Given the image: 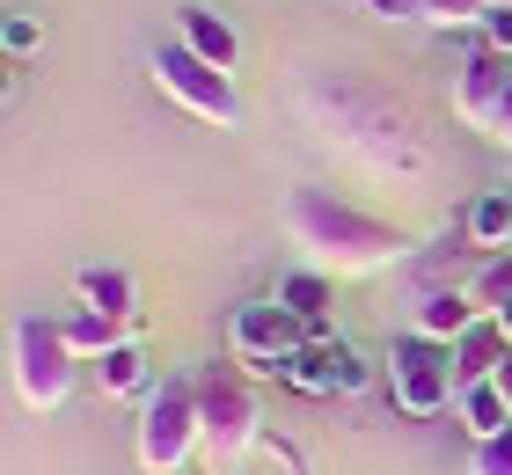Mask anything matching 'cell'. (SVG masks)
<instances>
[{"label":"cell","instance_id":"obj_1","mask_svg":"<svg viewBox=\"0 0 512 475\" xmlns=\"http://www.w3.org/2000/svg\"><path fill=\"white\" fill-rule=\"evenodd\" d=\"M286 234H293V249L308 256L315 271H330V278L381 271V264H395V256L410 249L403 227H388L381 212L337 198V190H322V183H300L286 198Z\"/></svg>","mask_w":512,"mask_h":475},{"label":"cell","instance_id":"obj_2","mask_svg":"<svg viewBox=\"0 0 512 475\" xmlns=\"http://www.w3.org/2000/svg\"><path fill=\"white\" fill-rule=\"evenodd\" d=\"M198 424H205V439H198V454L213 461V468H235L256 439H264V402H256V373L227 351V359L213 366H198Z\"/></svg>","mask_w":512,"mask_h":475},{"label":"cell","instance_id":"obj_3","mask_svg":"<svg viewBox=\"0 0 512 475\" xmlns=\"http://www.w3.org/2000/svg\"><path fill=\"white\" fill-rule=\"evenodd\" d=\"M381 388H388V402H395L403 417H439V410H454V395H461V380H454V344L425 337V329H403V337L388 344V359H381Z\"/></svg>","mask_w":512,"mask_h":475},{"label":"cell","instance_id":"obj_4","mask_svg":"<svg viewBox=\"0 0 512 475\" xmlns=\"http://www.w3.org/2000/svg\"><path fill=\"white\" fill-rule=\"evenodd\" d=\"M205 424H198V380H154V395L139 402V432H132V454L147 475H176L183 461L198 454Z\"/></svg>","mask_w":512,"mask_h":475},{"label":"cell","instance_id":"obj_5","mask_svg":"<svg viewBox=\"0 0 512 475\" xmlns=\"http://www.w3.org/2000/svg\"><path fill=\"white\" fill-rule=\"evenodd\" d=\"M81 366L88 359L66 344L59 315H22L15 322V395L30 402V410H59V402L74 395Z\"/></svg>","mask_w":512,"mask_h":475},{"label":"cell","instance_id":"obj_6","mask_svg":"<svg viewBox=\"0 0 512 475\" xmlns=\"http://www.w3.org/2000/svg\"><path fill=\"white\" fill-rule=\"evenodd\" d=\"M300 344H308V322H300L293 307H278V300H242L235 315H227V351L264 380H286V359Z\"/></svg>","mask_w":512,"mask_h":475},{"label":"cell","instance_id":"obj_7","mask_svg":"<svg viewBox=\"0 0 512 475\" xmlns=\"http://www.w3.org/2000/svg\"><path fill=\"white\" fill-rule=\"evenodd\" d=\"M154 81H161V95H176L191 117H205V125H235V117H242L235 74H220L213 59H198L191 44H176V37L154 52Z\"/></svg>","mask_w":512,"mask_h":475},{"label":"cell","instance_id":"obj_8","mask_svg":"<svg viewBox=\"0 0 512 475\" xmlns=\"http://www.w3.org/2000/svg\"><path fill=\"white\" fill-rule=\"evenodd\" d=\"M286 380H293L300 395H359L374 373H366V359H359L344 337H308V344L286 359Z\"/></svg>","mask_w":512,"mask_h":475},{"label":"cell","instance_id":"obj_9","mask_svg":"<svg viewBox=\"0 0 512 475\" xmlns=\"http://www.w3.org/2000/svg\"><path fill=\"white\" fill-rule=\"evenodd\" d=\"M505 88H512V59L491 52V44H476L469 59H461V74H454V110L469 117L476 132H491V117L505 103Z\"/></svg>","mask_w":512,"mask_h":475},{"label":"cell","instance_id":"obj_10","mask_svg":"<svg viewBox=\"0 0 512 475\" xmlns=\"http://www.w3.org/2000/svg\"><path fill=\"white\" fill-rule=\"evenodd\" d=\"M176 44H191V52H198V59H213L220 74H235V59H242L235 22L213 15V8H183V15H176Z\"/></svg>","mask_w":512,"mask_h":475},{"label":"cell","instance_id":"obj_11","mask_svg":"<svg viewBox=\"0 0 512 475\" xmlns=\"http://www.w3.org/2000/svg\"><path fill=\"white\" fill-rule=\"evenodd\" d=\"M59 329H66V344L81 351V359H103V351H118L125 337H139V322H125V315H103V307H88V300H74L59 315Z\"/></svg>","mask_w":512,"mask_h":475},{"label":"cell","instance_id":"obj_12","mask_svg":"<svg viewBox=\"0 0 512 475\" xmlns=\"http://www.w3.org/2000/svg\"><path fill=\"white\" fill-rule=\"evenodd\" d=\"M505 329L491 322V315H476L469 329H461V337H454V380H461V388H476V380H491L498 366H505Z\"/></svg>","mask_w":512,"mask_h":475},{"label":"cell","instance_id":"obj_13","mask_svg":"<svg viewBox=\"0 0 512 475\" xmlns=\"http://www.w3.org/2000/svg\"><path fill=\"white\" fill-rule=\"evenodd\" d=\"M278 307H293L300 322H308V337H330V300H337V285H330V271H293V278H278V293H271Z\"/></svg>","mask_w":512,"mask_h":475},{"label":"cell","instance_id":"obj_14","mask_svg":"<svg viewBox=\"0 0 512 475\" xmlns=\"http://www.w3.org/2000/svg\"><path fill=\"white\" fill-rule=\"evenodd\" d=\"M88 366H96V388H103V395H125V402H147V395H154V373H147L139 337H125L118 351H103V359H88Z\"/></svg>","mask_w":512,"mask_h":475},{"label":"cell","instance_id":"obj_15","mask_svg":"<svg viewBox=\"0 0 512 475\" xmlns=\"http://www.w3.org/2000/svg\"><path fill=\"white\" fill-rule=\"evenodd\" d=\"M469 322H476V300L461 293V285H425V300H417V322H410V329H425V337L454 344Z\"/></svg>","mask_w":512,"mask_h":475},{"label":"cell","instance_id":"obj_16","mask_svg":"<svg viewBox=\"0 0 512 475\" xmlns=\"http://www.w3.org/2000/svg\"><path fill=\"white\" fill-rule=\"evenodd\" d=\"M454 424L469 439H498V432H512V402L498 395V380H476V388H461L454 395Z\"/></svg>","mask_w":512,"mask_h":475},{"label":"cell","instance_id":"obj_17","mask_svg":"<svg viewBox=\"0 0 512 475\" xmlns=\"http://www.w3.org/2000/svg\"><path fill=\"white\" fill-rule=\"evenodd\" d=\"M461 293L476 300V315H498V307H512V249H483L469 278H461Z\"/></svg>","mask_w":512,"mask_h":475},{"label":"cell","instance_id":"obj_18","mask_svg":"<svg viewBox=\"0 0 512 475\" xmlns=\"http://www.w3.org/2000/svg\"><path fill=\"white\" fill-rule=\"evenodd\" d=\"M74 300L103 307V315H125V322H139V307H132V278H125L118 264H88V271L74 278Z\"/></svg>","mask_w":512,"mask_h":475},{"label":"cell","instance_id":"obj_19","mask_svg":"<svg viewBox=\"0 0 512 475\" xmlns=\"http://www.w3.org/2000/svg\"><path fill=\"white\" fill-rule=\"evenodd\" d=\"M469 242L476 249H512V190H483L469 205Z\"/></svg>","mask_w":512,"mask_h":475},{"label":"cell","instance_id":"obj_20","mask_svg":"<svg viewBox=\"0 0 512 475\" xmlns=\"http://www.w3.org/2000/svg\"><path fill=\"white\" fill-rule=\"evenodd\" d=\"M417 15L439 22V30H469V22L491 15V0H417Z\"/></svg>","mask_w":512,"mask_h":475},{"label":"cell","instance_id":"obj_21","mask_svg":"<svg viewBox=\"0 0 512 475\" xmlns=\"http://www.w3.org/2000/svg\"><path fill=\"white\" fill-rule=\"evenodd\" d=\"M469 475H512V432H498V439H476Z\"/></svg>","mask_w":512,"mask_h":475},{"label":"cell","instance_id":"obj_22","mask_svg":"<svg viewBox=\"0 0 512 475\" xmlns=\"http://www.w3.org/2000/svg\"><path fill=\"white\" fill-rule=\"evenodd\" d=\"M476 30H483V44H491V52H505V59H512V8H491V15L476 22Z\"/></svg>","mask_w":512,"mask_h":475},{"label":"cell","instance_id":"obj_23","mask_svg":"<svg viewBox=\"0 0 512 475\" xmlns=\"http://www.w3.org/2000/svg\"><path fill=\"white\" fill-rule=\"evenodd\" d=\"M37 37H44V30H37V15H8V52H15V59H30V52H37Z\"/></svg>","mask_w":512,"mask_h":475},{"label":"cell","instance_id":"obj_24","mask_svg":"<svg viewBox=\"0 0 512 475\" xmlns=\"http://www.w3.org/2000/svg\"><path fill=\"white\" fill-rule=\"evenodd\" d=\"M491 139L512 154V88H505V103H498V117H491Z\"/></svg>","mask_w":512,"mask_h":475},{"label":"cell","instance_id":"obj_25","mask_svg":"<svg viewBox=\"0 0 512 475\" xmlns=\"http://www.w3.org/2000/svg\"><path fill=\"white\" fill-rule=\"evenodd\" d=\"M374 15H388V22L395 15H417V0H374Z\"/></svg>","mask_w":512,"mask_h":475},{"label":"cell","instance_id":"obj_26","mask_svg":"<svg viewBox=\"0 0 512 475\" xmlns=\"http://www.w3.org/2000/svg\"><path fill=\"white\" fill-rule=\"evenodd\" d=\"M491 380H498V395H505V402H512V351H505V366H498V373H491Z\"/></svg>","mask_w":512,"mask_h":475},{"label":"cell","instance_id":"obj_27","mask_svg":"<svg viewBox=\"0 0 512 475\" xmlns=\"http://www.w3.org/2000/svg\"><path fill=\"white\" fill-rule=\"evenodd\" d=\"M491 322H498V329H505V344H512V307H498V315H491Z\"/></svg>","mask_w":512,"mask_h":475},{"label":"cell","instance_id":"obj_28","mask_svg":"<svg viewBox=\"0 0 512 475\" xmlns=\"http://www.w3.org/2000/svg\"><path fill=\"white\" fill-rule=\"evenodd\" d=\"M491 8H512V0H491Z\"/></svg>","mask_w":512,"mask_h":475}]
</instances>
